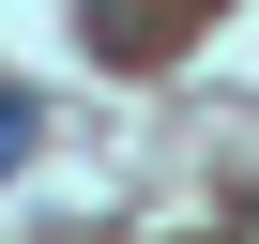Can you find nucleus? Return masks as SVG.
I'll list each match as a JSON object with an SVG mask.
<instances>
[{"label": "nucleus", "mask_w": 259, "mask_h": 244, "mask_svg": "<svg viewBox=\"0 0 259 244\" xmlns=\"http://www.w3.org/2000/svg\"><path fill=\"white\" fill-rule=\"evenodd\" d=\"M244 244H259V198H244Z\"/></svg>", "instance_id": "1"}]
</instances>
